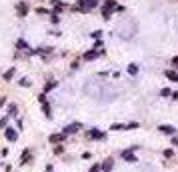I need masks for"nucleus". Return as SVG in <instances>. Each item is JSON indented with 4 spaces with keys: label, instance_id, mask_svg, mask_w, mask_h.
I'll use <instances>...</instances> for the list:
<instances>
[{
    "label": "nucleus",
    "instance_id": "f257e3e1",
    "mask_svg": "<svg viewBox=\"0 0 178 172\" xmlns=\"http://www.w3.org/2000/svg\"><path fill=\"white\" fill-rule=\"evenodd\" d=\"M4 136H6L8 142H16V140H18V130L12 128V126H8L6 130H4Z\"/></svg>",
    "mask_w": 178,
    "mask_h": 172
},
{
    "label": "nucleus",
    "instance_id": "f03ea898",
    "mask_svg": "<svg viewBox=\"0 0 178 172\" xmlns=\"http://www.w3.org/2000/svg\"><path fill=\"white\" fill-rule=\"evenodd\" d=\"M66 140V134L64 132H56V134H50L48 136V142H52V144H62Z\"/></svg>",
    "mask_w": 178,
    "mask_h": 172
},
{
    "label": "nucleus",
    "instance_id": "7ed1b4c3",
    "mask_svg": "<svg viewBox=\"0 0 178 172\" xmlns=\"http://www.w3.org/2000/svg\"><path fill=\"white\" fill-rule=\"evenodd\" d=\"M80 128H82V124H80V122H72V124H68V126H64V130H62V132H64V134H76L78 130H80Z\"/></svg>",
    "mask_w": 178,
    "mask_h": 172
},
{
    "label": "nucleus",
    "instance_id": "20e7f679",
    "mask_svg": "<svg viewBox=\"0 0 178 172\" xmlns=\"http://www.w3.org/2000/svg\"><path fill=\"white\" fill-rule=\"evenodd\" d=\"M88 136L92 138V140H104L106 134H104L102 130H98V128H90V130H88Z\"/></svg>",
    "mask_w": 178,
    "mask_h": 172
},
{
    "label": "nucleus",
    "instance_id": "39448f33",
    "mask_svg": "<svg viewBox=\"0 0 178 172\" xmlns=\"http://www.w3.org/2000/svg\"><path fill=\"white\" fill-rule=\"evenodd\" d=\"M16 12H18L20 18H24V16L28 14V2H18V4H16Z\"/></svg>",
    "mask_w": 178,
    "mask_h": 172
},
{
    "label": "nucleus",
    "instance_id": "423d86ee",
    "mask_svg": "<svg viewBox=\"0 0 178 172\" xmlns=\"http://www.w3.org/2000/svg\"><path fill=\"white\" fill-rule=\"evenodd\" d=\"M120 156H122L126 162H138V160H136V156H134V150H132V148L122 150V154H120Z\"/></svg>",
    "mask_w": 178,
    "mask_h": 172
},
{
    "label": "nucleus",
    "instance_id": "0eeeda50",
    "mask_svg": "<svg viewBox=\"0 0 178 172\" xmlns=\"http://www.w3.org/2000/svg\"><path fill=\"white\" fill-rule=\"evenodd\" d=\"M158 130H160L162 134H170V136H174V134H176V128L170 126V124H160V126H158Z\"/></svg>",
    "mask_w": 178,
    "mask_h": 172
},
{
    "label": "nucleus",
    "instance_id": "6e6552de",
    "mask_svg": "<svg viewBox=\"0 0 178 172\" xmlns=\"http://www.w3.org/2000/svg\"><path fill=\"white\" fill-rule=\"evenodd\" d=\"M32 160V150H24L22 152V156H20V164H28V162Z\"/></svg>",
    "mask_w": 178,
    "mask_h": 172
},
{
    "label": "nucleus",
    "instance_id": "1a4fd4ad",
    "mask_svg": "<svg viewBox=\"0 0 178 172\" xmlns=\"http://www.w3.org/2000/svg\"><path fill=\"white\" fill-rule=\"evenodd\" d=\"M100 166H102V172H110L112 168H114V160H112V158H106Z\"/></svg>",
    "mask_w": 178,
    "mask_h": 172
},
{
    "label": "nucleus",
    "instance_id": "9d476101",
    "mask_svg": "<svg viewBox=\"0 0 178 172\" xmlns=\"http://www.w3.org/2000/svg\"><path fill=\"white\" fill-rule=\"evenodd\" d=\"M14 74H16V68L12 66V68H8L4 74H2V78H4V82H10L12 78H14Z\"/></svg>",
    "mask_w": 178,
    "mask_h": 172
},
{
    "label": "nucleus",
    "instance_id": "9b49d317",
    "mask_svg": "<svg viewBox=\"0 0 178 172\" xmlns=\"http://www.w3.org/2000/svg\"><path fill=\"white\" fill-rule=\"evenodd\" d=\"M100 54H102V50H100V52H96V48H94V50L86 52V54H84L82 58H84V60H94V58H96V56H100Z\"/></svg>",
    "mask_w": 178,
    "mask_h": 172
},
{
    "label": "nucleus",
    "instance_id": "f8f14e48",
    "mask_svg": "<svg viewBox=\"0 0 178 172\" xmlns=\"http://www.w3.org/2000/svg\"><path fill=\"white\" fill-rule=\"evenodd\" d=\"M6 110H8V116H10V118H14V116L18 114V106H16L14 102L8 104V108H6Z\"/></svg>",
    "mask_w": 178,
    "mask_h": 172
},
{
    "label": "nucleus",
    "instance_id": "ddd939ff",
    "mask_svg": "<svg viewBox=\"0 0 178 172\" xmlns=\"http://www.w3.org/2000/svg\"><path fill=\"white\" fill-rule=\"evenodd\" d=\"M42 112H44V116L48 118V120L52 118V108H50V104H48V102H44V104H42Z\"/></svg>",
    "mask_w": 178,
    "mask_h": 172
},
{
    "label": "nucleus",
    "instance_id": "4468645a",
    "mask_svg": "<svg viewBox=\"0 0 178 172\" xmlns=\"http://www.w3.org/2000/svg\"><path fill=\"white\" fill-rule=\"evenodd\" d=\"M164 74H166V78H168V80H172V82H178V72H174V70H166Z\"/></svg>",
    "mask_w": 178,
    "mask_h": 172
},
{
    "label": "nucleus",
    "instance_id": "2eb2a0df",
    "mask_svg": "<svg viewBox=\"0 0 178 172\" xmlns=\"http://www.w3.org/2000/svg\"><path fill=\"white\" fill-rule=\"evenodd\" d=\"M8 122H10V116L6 114L4 118H0V130H6L8 128Z\"/></svg>",
    "mask_w": 178,
    "mask_h": 172
},
{
    "label": "nucleus",
    "instance_id": "dca6fc26",
    "mask_svg": "<svg viewBox=\"0 0 178 172\" xmlns=\"http://www.w3.org/2000/svg\"><path fill=\"white\" fill-rule=\"evenodd\" d=\"M56 86H58V82H56V80H50V82H48V84L44 86V94H46L48 90H52V88H56Z\"/></svg>",
    "mask_w": 178,
    "mask_h": 172
},
{
    "label": "nucleus",
    "instance_id": "f3484780",
    "mask_svg": "<svg viewBox=\"0 0 178 172\" xmlns=\"http://www.w3.org/2000/svg\"><path fill=\"white\" fill-rule=\"evenodd\" d=\"M18 84H20V86H24V88H26V86H30V84H32V82L28 80V78H20V82H18Z\"/></svg>",
    "mask_w": 178,
    "mask_h": 172
},
{
    "label": "nucleus",
    "instance_id": "a211bd4d",
    "mask_svg": "<svg viewBox=\"0 0 178 172\" xmlns=\"http://www.w3.org/2000/svg\"><path fill=\"white\" fill-rule=\"evenodd\" d=\"M64 152V146L62 144H56V148H54V154H62Z\"/></svg>",
    "mask_w": 178,
    "mask_h": 172
},
{
    "label": "nucleus",
    "instance_id": "6ab92c4d",
    "mask_svg": "<svg viewBox=\"0 0 178 172\" xmlns=\"http://www.w3.org/2000/svg\"><path fill=\"white\" fill-rule=\"evenodd\" d=\"M128 72H130V74H136V72H138V66H136V64H130V66H128Z\"/></svg>",
    "mask_w": 178,
    "mask_h": 172
},
{
    "label": "nucleus",
    "instance_id": "aec40b11",
    "mask_svg": "<svg viewBox=\"0 0 178 172\" xmlns=\"http://www.w3.org/2000/svg\"><path fill=\"white\" fill-rule=\"evenodd\" d=\"M110 12H112V10H106V8H102V16H104V20H108V18H110Z\"/></svg>",
    "mask_w": 178,
    "mask_h": 172
},
{
    "label": "nucleus",
    "instance_id": "412c9836",
    "mask_svg": "<svg viewBox=\"0 0 178 172\" xmlns=\"http://www.w3.org/2000/svg\"><path fill=\"white\" fill-rule=\"evenodd\" d=\"M38 102H40V104L46 102V94H44V92H42V94H38Z\"/></svg>",
    "mask_w": 178,
    "mask_h": 172
},
{
    "label": "nucleus",
    "instance_id": "4be33fe9",
    "mask_svg": "<svg viewBox=\"0 0 178 172\" xmlns=\"http://www.w3.org/2000/svg\"><path fill=\"white\" fill-rule=\"evenodd\" d=\"M100 170H102V166H100V164H94V166L90 168V172H100Z\"/></svg>",
    "mask_w": 178,
    "mask_h": 172
},
{
    "label": "nucleus",
    "instance_id": "5701e85b",
    "mask_svg": "<svg viewBox=\"0 0 178 172\" xmlns=\"http://www.w3.org/2000/svg\"><path fill=\"white\" fill-rule=\"evenodd\" d=\"M50 20H52V24H58V22H60V18H58V14H52V16H50Z\"/></svg>",
    "mask_w": 178,
    "mask_h": 172
},
{
    "label": "nucleus",
    "instance_id": "b1692460",
    "mask_svg": "<svg viewBox=\"0 0 178 172\" xmlns=\"http://www.w3.org/2000/svg\"><path fill=\"white\" fill-rule=\"evenodd\" d=\"M160 96H172V92L168 90V88H164V90H160Z\"/></svg>",
    "mask_w": 178,
    "mask_h": 172
},
{
    "label": "nucleus",
    "instance_id": "393cba45",
    "mask_svg": "<svg viewBox=\"0 0 178 172\" xmlns=\"http://www.w3.org/2000/svg\"><path fill=\"white\" fill-rule=\"evenodd\" d=\"M90 36H92V38H100V36H102V32H100V30H96V32H92Z\"/></svg>",
    "mask_w": 178,
    "mask_h": 172
},
{
    "label": "nucleus",
    "instance_id": "a878e982",
    "mask_svg": "<svg viewBox=\"0 0 178 172\" xmlns=\"http://www.w3.org/2000/svg\"><path fill=\"white\" fill-rule=\"evenodd\" d=\"M172 154H174L172 150H164V156H166V158H172Z\"/></svg>",
    "mask_w": 178,
    "mask_h": 172
},
{
    "label": "nucleus",
    "instance_id": "bb28decb",
    "mask_svg": "<svg viewBox=\"0 0 178 172\" xmlns=\"http://www.w3.org/2000/svg\"><path fill=\"white\" fill-rule=\"evenodd\" d=\"M6 104V98H0V106H4Z\"/></svg>",
    "mask_w": 178,
    "mask_h": 172
},
{
    "label": "nucleus",
    "instance_id": "cd10ccee",
    "mask_svg": "<svg viewBox=\"0 0 178 172\" xmlns=\"http://www.w3.org/2000/svg\"><path fill=\"white\" fill-rule=\"evenodd\" d=\"M172 144H174V146H178V138H172Z\"/></svg>",
    "mask_w": 178,
    "mask_h": 172
}]
</instances>
